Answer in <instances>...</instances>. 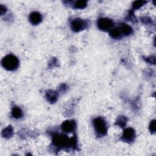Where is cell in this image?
I'll return each instance as SVG.
<instances>
[{
  "instance_id": "obj_1",
  "label": "cell",
  "mask_w": 156,
  "mask_h": 156,
  "mask_svg": "<svg viewBox=\"0 0 156 156\" xmlns=\"http://www.w3.org/2000/svg\"><path fill=\"white\" fill-rule=\"evenodd\" d=\"M3 67L9 71H13L16 70L18 65H19V61L14 55L9 54L5 56L1 62Z\"/></svg>"
},
{
  "instance_id": "obj_2",
  "label": "cell",
  "mask_w": 156,
  "mask_h": 156,
  "mask_svg": "<svg viewBox=\"0 0 156 156\" xmlns=\"http://www.w3.org/2000/svg\"><path fill=\"white\" fill-rule=\"evenodd\" d=\"M53 143L58 147H65L68 145H74L76 143V140L73 138L68 139L67 137L63 135H55L53 137Z\"/></svg>"
},
{
  "instance_id": "obj_3",
  "label": "cell",
  "mask_w": 156,
  "mask_h": 156,
  "mask_svg": "<svg viewBox=\"0 0 156 156\" xmlns=\"http://www.w3.org/2000/svg\"><path fill=\"white\" fill-rule=\"evenodd\" d=\"M93 126L95 128L96 131L98 134L102 135H104L106 134L107 131V127L106 121L103 118H96L93 120Z\"/></svg>"
},
{
  "instance_id": "obj_4",
  "label": "cell",
  "mask_w": 156,
  "mask_h": 156,
  "mask_svg": "<svg viewBox=\"0 0 156 156\" xmlns=\"http://www.w3.org/2000/svg\"><path fill=\"white\" fill-rule=\"evenodd\" d=\"M97 24L99 29L107 31L112 28V27L114 26V22L110 18H101L98 20Z\"/></svg>"
},
{
  "instance_id": "obj_5",
  "label": "cell",
  "mask_w": 156,
  "mask_h": 156,
  "mask_svg": "<svg viewBox=\"0 0 156 156\" xmlns=\"http://www.w3.org/2000/svg\"><path fill=\"white\" fill-rule=\"evenodd\" d=\"M71 26L73 31H74L75 32H79L85 28L86 23L84 20L81 19H75L72 21Z\"/></svg>"
},
{
  "instance_id": "obj_6",
  "label": "cell",
  "mask_w": 156,
  "mask_h": 156,
  "mask_svg": "<svg viewBox=\"0 0 156 156\" xmlns=\"http://www.w3.org/2000/svg\"><path fill=\"white\" fill-rule=\"evenodd\" d=\"M76 128V123L74 121L67 120L64 121L62 124V131L66 132H71L74 131Z\"/></svg>"
},
{
  "instance_id": "obj_7",
  "label": "cell",
  "mask_w": 156,
  "mask_h": 156,
  "mask_svg": "<svg viewBox=\"0 0 156 156\" xmlns=\"http://www.w3.org/2000/svg\"><path fill=\"white\" fill-rule=\"evenodd\" d=\"M135 137V131L132 128H127L123 132V139L126 142H132Z\"/></svg>"
},
{
  "instance_id": "obj_8",
  "label": "cell",
  "mask_w": 156,
  "mask_h": 156,
  "mask_svg": "<svg viewBox=\"0 0 156 156\" xmlns=\"http://www.w3.org/2000/svg\"><path fill=\"white\" fill-rule=\"evenodd\" d=\"M29 18L30 22L32 24L36 25L39 24L42 22V17L40 13L37 12H34L30 14Z\"/></svg>"
},
{
  "instance_id": "obj_9",
  "label": "cell",
  "mask_w": 156,
  "mask_h": 156,
  "mask_svg": "<svg viewBox=\"0 0 156 156\" xmlns=\"http://www.w3.org/2000/svg\"><path fill=\"white\" fill-rule=\"evenodd\" d=\"M120 29L121 31V33L126 35H130L132 32V27L127 25L125 23H122L120 25Z\"/></svg>"
},
{
  "instance_id": "obj_10",
  "label": "cell",
  "mask_w": 156,
  "mask_h": 156,
  "mask_svg": "<svg viewBox=\"0 0 156 156\" xmlns=\"http://www.w3.org/2000/svg\"><path fill=\"white\" fill-rule=\"evenodd\" d=\"M109 34L112 38L118 39L119 37H120L122 33L120 27H115V28H114L111 30Z\"/></svg>"
},
{
  "instance_id": "obj_11",
  "label": "cell",
  "mask_w": 156,
  "mask_h": 156,
  "mask_svg": "<svg viewBox=\"0 0 156 156\" xmlns=\"http://www.w3.org/2000/svg\"><path fill=\"white\" fill-rule=\"evenodd\" d=\"M12 115L15 118H20L23 116V112L20 108L14 107L12 111Z\"/></svg>"
},
{
  "instance_id": "obj_12",
  "label": "cell",
  "mask_w": 156,
  "mask_h": 156,
  "mask_svg": "<svg viewBox=\"0 0 156 156\" xmlns=\"http://www.w3.org/2000/svg\"><path fill=\"white\" fill-rule=\"evenodd\" d=\"M47 98L51 102H55L57 99V94L53 91H49L47 93Z\"/></svg>"
},
{
  "instance_id": "obj_13",
  "label": "cell",
  "mask_w": 156,
  "mask_h": 156,
  "mask_svg": "<svg viewBox=\"0 0 156 156\" xmlns=\"http://www.w3.org/2000/svg\"><path fill=\"white\" fill-rule=\"evenodd\" d=\"M87 5V2L86 1H78L75 3L74 6L76 9H84Z\"/></svg>"
},
{
  "instance_id": "obj_14",
  "label": "cell",
  "mask_w": 156,
  "mask_h": 156,
  "mask_svg": "<svg viewBox=\"0 0 156 156\" xmlns=\"http://www.w3.org/2000/svg\"><path fill=\"white\" fill-rule=\"evenodd\" d=\"M146 3V1H134L132 4L133 7L135 9H139L141 7H142L143 5H144Z\"/></svg>"
},
{
  "instance_id": "obj_15",
  "label": "cell",
  "mask_w": 156,
  "mask_h": 156,
  "mask_svg": "<svg viewBox=\"0 0 156 156\" xmlns=\"http://www.w3.org/2000/svg\"><path fill=\"white\" fill-rule=\"evenodd\" d=\"M126 122H127V119L124 116H121L120 118H119L118 119L116 124L121 127H123L126 125Z\"/></svg>"
},
{
  "instance_id": "obj_16",
  "label": "cell",
  "mask_w": 156,
  "mask_h": 156,
  "mask_svg": "<svg viewBox=\"0 0 156 156\" xmlns=\"http://www.w3.org/2000/svg\"><path fill=\"white\" fill-rule=\"evenodd\" d=\"M3 134H4V137H11L12 135V129L11 126H9L6 129H5L4 131L3 132Z\"/></svg>"
},
{
  "instance_id": "obj_17",
  "label": "cell",
  "mask_w": 156,
  "mask_h": 156,
  "mask_svg": "<svg viewBox=\"0 0 156 156\" xmlns=\"http://www.w3.org/2000/svg\"><path fill=\"white\" fill-rule=\"evenodd\" d=\"M150 129L151 132H155V120H152L150 123Z\"/></svg>"
},
{
  "instance_id": "obj_18",
  "label": "cell",
  "mask_w": 156,
  "mask_h": 156,
  "mask_svg": "<svg viewBox=\"0 0 156 156\" xmlns=\"http://www.w3.org/2000/svg\"><path fill=\"white\" fill-rule=\"evenodd\" d=\"M6 12V8L3 6H1V7H0V13H1V15H3V14H4Z\"/></svg>"
}]
</instances>
